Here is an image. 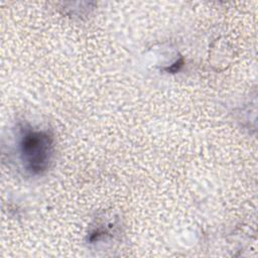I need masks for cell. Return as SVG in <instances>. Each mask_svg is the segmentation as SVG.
I'll use <instances>...</instances> for the list:
<instances>
[{"label": "cell", "instance_id": "1", "mask_svg": "<svg viewBox=\"0 0 258 258\" xmlns=\"http://www.w3.org/2000/svg\"><path fill=\"white\" fill-rule=\"evenodd\" d=\"M54 151L53 137L47 130H21L19 154L24 168L31 174L44 173L50 166Z\"/></svg>", "mask_w": 258, "mask_h": 258}]
</instances>
